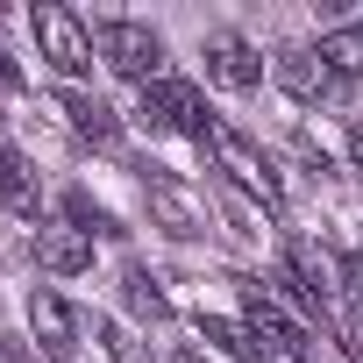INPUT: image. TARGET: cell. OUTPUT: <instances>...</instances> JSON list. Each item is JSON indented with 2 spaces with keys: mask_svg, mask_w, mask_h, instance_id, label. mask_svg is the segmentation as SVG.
I'll list each match as a JSON object with an SVG mask.
<instances>
[{
  "mask_svg": "<svg viewBox=\"0 0 363 363\" xmlns=\"http://www.w3.org/2000/svg\"><path fill=\"white\" fill-rule=\"evenodd\" d=\"M135 121L150 128V135H193V143H207L221 121H214V107L186 86V79H150L143 93H135Z\"/></svg>",
  "mask_w": 363,
  "mask_h": 363,
  "instance_id": "obj_1",
  "label": "cell"
},
{
  "mask_svg": "<svg viewBox=\"0 0 363 363\" xmlns=\"http://www.w3.org/2000/svg\"><path fill=\"white\" fill-rule=\"evenodd\" d=\"M93 57L114 72V79H135V86H150L157 72H164V36L150 29V22H128V15H107L100 29H93Z\"/></svg>",
  "mask_w": 363,
  "mask_h": 363,
  "instance_id": "obj_2",
  "label": "cell"
},
{
  "mask_svg": "<svg viewBox=\"0 0 363 363\" xmlns=\"http://www.w3.org/2000/svg\"><path fill=\"white\" fill-rule=\"evenodd\" d=\"M29 29H36V57H43L57 79H86V72H93V29H86L72 8L36 0V8H29Z\"/></svg>",
  "mask_w": 363,
  "mask_h": 363,
  "instance_id": "obj_3",
  "label": "cell"
},
{
  "mask_svg": "<svg viewBox=\"0 0 363 363\" xmlns=\"http://www.w3.org/2000/svg\"><path fill=\"white\" fill-rule=\"evenodd\" d=\"M207 150H214V164H221V178L228 186H242L250 200H264V207H278L285 200V178H278V164L242 135V128H214L207 135Z\"/></svg>",
  "mask_w": 363,
  "mask_h": 363,
  "instance_id": "obj_4",
  "label": "cell"
},
{
  "mask_svg": "<svg viewBox=\"0 0 363 363\" xmlns=\"http://www.w3.org/2000/svg\"><path fill=\"white\" fill-rule=\"evenodd\" d=\"M242 285V306H250V335L264 342V349H285V356H299L306 363V328L278 306V292L271 285H257V278H235Z\"/></svg>",
  "mask_w": 363,
  "mask_h": 363,
  "instance_id": "obj_5",
  "label": "cell"
},
{
  "mask_svg": "<svg viewBox=\"0 0 363 363\" xmlns=\"http://www.w3.org/2000/svg\"><path fill=\"white\" fill-rule=\"evenodd\" d=\"M29 342H36L50 363H72V356H79V313H72L50 285L29 292Z\"/></svg>",
  "mask_w": 363,
  "mask_h": 363,
  "instance_id": "obj_6",
  "label": "cell"
},
{
  "mask_svg": "<svg viewBox=\"0 0 363 363\" xmlns=\"http://www.w3.org/2000/svg\"><path fill=\"white\" fill-rule=\"evenodd\" d=\"M271 79H278V93H292L299 107H320L328 93H342V79L320 65V50H278V57H271Z\"/></svg>",
  "mask_w": 363,
  "mask_h": 363,
  "instance_id": "obj_7",
  "label": "cell"
},
{
  "mask_svg": "<svg viewBox=\"0 0 363 363\" xmlns=\"http://www.w3.org/2000/svg\"><path fill=\"white\" fill-rule=\"evenodd\" d=\"M36 264L50 278H79V271H93V235L72 221H36Z\"/></svg>",
  "mask_w": 363,
  "mask_h": 363,
  "instance_id": "obj_8",
  "label": "cell"
},
{
  "mask_svg": "<svg viewBox=\"0 0 363 363\" xmlns=\"http://www.w3.org/2000/svg\"><path fill=\"white\" fill-rule=\"evenodd\" d=\"M143 193H150V214L164 221V235H200V228H207V207H200L186 186H178L171 171H150V178H143Z\"/></svg>",
  "mask_w": 363,
  "mask_h": 363,
  "instance_id": "obj_9",
  "label": "cell"
},
{
  "mask_svg": "<svg viewBox=\"0 0 363 363\" xmlns=\"http://www.w3.org/2000/svg\"><path fill=\"white\" fill-rule=\"evenodd\" d=\"M207 79L228 86V93H257V86H264V57H257V43H242V36H214V43H207Z\"/></svg>",
  "mask_w": 363,
  "mask_h": 363,
  "instance_id": "obj_10",
  "label": "cell"
},
{
  "mask_svg": "<svg viewBox=\"0 0 363 363\" xmlns=\"http://www.w3.org/2000/svg\"><path fill=\"white\" fill-rule=\"evenodd\" d=\"M0 200H8V214H22V221L43 214V186H36V171H29V157L8 150V143H0Z\"/></svg>",
  "mask_w": 363,
  "mask_h": 363,
  "instance_id": "obj_11",
  "label": "cell"
},
{
  "mask_svg": "<svg viewBox=\"0 0 363 363\" xmlns=\"http://www.w3.org/2000/svg\"><path fill=\"white\" fill-rule=\"evenodd\" d=\"M57 114H65V121H72L86 143H121V114H114L107 100L79 93V86H72V93H57Z\"/></svg>",
  "mask_w": 363,
  "mask_h": 363,
  "instance_id": "obj_12",
  "label": "cell"
},
{
  "mask_svg": "<svg viewBox=\"0 0 363 363\" xmlns=\"http://www.w3.org/2000/svg\"><path fill=\"white\" fill-rule=\"evenodd\" d=\"M200 335H207L228 363H264V342L250 335V320H221V313H207V320H200Z\"/></svg>",
  "mask_w": 363,
  "mask_h": 363,
  "instance_id": "obj_13",
  "label": "cell"
},
{
  "mask_svg": "<svg viewBox=\"0 0 363 363\" xmlns=\"http://www.w3.org/2000/svg\"><path fill=\"white\" fill-rule=\"evenodd\" d=\"M121 299H128V313H135V320H171V299L157 292V278H150L143 264H128V271H121Z\"/></svg>",
  "mask_w": 363,
  "mask_h": 363,
  "instance_id": "obj_14",
  "label": "cell"
},
{
  "mask_svg": "<svg viewBox=\"0 0 363 363\" xmlns=\"http://www.w3.org/2000/svg\"><path fill=\"white\" fill-rule=\"evenodd\" d=\"M93 335H100V349H107V363H157V356H150V342H143L135 328H121L114 313H100V320H93Z\"/></svg>",
  "mask_w": 363,
  "mask_h": 363,
  "instance_id": "obj_15",
  "label": "cell"
},
{
  "mask_svg": "<svg viewBox=\"0 0 363 363\" xmlns=\"http://www.w3.org/2000/svg\"><path fill=\"white\" fill-rule=\"evenodd\" d=\"M320 65H328L335 79H356V72H363V29H328V36H320Z\"/></svg>",
  "mask_w": 363,
  "mask_h": 363,
  "instance_id": "obj_16",
  "label": "cell"
},
{
  "mask_svg": "<svg viewBox=\"0 0 363 363\" xmlns=\"http://www.w3.org/2000/svg\"><path fill=\"white\" fill-rule=\"evenodd\" d=\"M65 221L86 228V235H121V221H114L100 200H86V193H65Z\"/></svg>",
  "mask_w": 363,
  "mask_h": 363,
  "instance_id": "obj_17",
  "label": "cell"
},
{
  "mask_svg": "<svg viewBox=\"0 0 363 363\" xmlns=\"http://www.w3.org/2000/svg\"><path fill=\"white\" fill-rule=\"evenodd\" d=\"M0 93H22V72H15V57L0 50Z\"/></svg>",
  "mask_w": 363,
  "mask_h": 363,
  "instance_id": "obj_18",
  "label": "cell"
},
{
  "mask_svg": "<svg viewBox=\"0 0 363 363\" xmlns=\"http://www.w3.org/2000/svg\"><path fill=\"white\" fill-rule=\"evenodd\" d=\"M171 363H207V356H200V349H178V356H171Z\"/></svg>",
  "mask_w": 363,
  "mask_h": 363,
  "instance_id": "obj_19",
  "label": "cell"
},
{
  "mask_svg": "<svg viewBox=\"0 0 363 363\" xmlns=\"http://www.w3.org/2000/svg\"><path fill=\"white\" fill-rule=\"evenodd\" d=\"M349 157H356V164H363V128H356V135H349Z\"/></svg>",
  "mask_w": 363,
  "mask_h": 363,
  "instance_id": "obj_20",
  "label": "cell"
},
{
  "mask_svg": "<svg viewBox=\"0 0 363 363\" xmlns=\"http://www.w3.org/2000/svg\"><path fill=\"white\" fill-rule=\"evenodd\" d=\"M306 363H313V356H306Z\"/></svg>",
  "mask_w": 363,
  "mask_h": 363,
  "instance_id": "obj_21",
  "label": "cell"
}]
</instances>
